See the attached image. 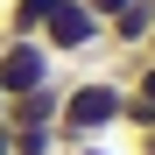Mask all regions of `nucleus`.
<instances>
[{
  "mask_svg": "<svg viewBox=\"0 0 155 155\" xmlns=\"http://www.w3.org/2000/svg\"><path fill=\"white\" fill-rule=\"evenodd\" d=\"M106 134H120V78H113V71H78V78H64V106H57V148L106 141Z\"/></svg>",
  "mask_w": 155,
  "mask_h": 155,
  "instance_id": "nucleus-1",
  "label": "nucleus"
},
{
  "mask_svg": "<svg viewBox=\"0 0 155 155\" xmlns=\"http://www.w3.org/2000/svg\"><path fill=\"white\" fill-rule=\"evenodd\" d=\"M57 64H85L92 49H106V21H99L85 0H57L49 7V21H42V35H35Z\"/></svg>",
  "mask_w": 155,
  "mask_h": 155,
  "instance_id": "nucleus-2",
  "label": "nucleus"
},
{
  "mask_svg": "<svg viewBox=\"0 0 155 155\" xmlns=\"http://www.w3.org/2000/svg\"><path fill=\"white\" fill-rule=\"evenodd\" d=\"M49 78H64V64L49 57L35 35H0V92H7V99L49 85Z\"/></svg>",
  "mask_w": 155,
  "mask_h": 155,
  "instance_id": "nucleus-3",
  "label": "nucleus"
},
{
  "mask_svg": "<svg viewBox=\"0 0 155 155\" xmlns=\"http://www.w3.org/2000/svg\"><path fill=\"white\" fill-rule=\"evenodd\" d=\"M148 28H155V0H127V7L106 21V49H113V57H141Z\"/></svg>",
  "mask_w": 155,
  "mask_h": 155,
  "instance_id": "nucleus-4",
  "label": "nucleus"
},
{
  "mask_svg": "<svg viewBox=\"0 0 155 155\" xmlns=\"http://www.w3.org/2000/svg\"><path fill=\"white\" fill-rule=\"evenodd\" d=\"M57 106H64V78H49V85L7 99V127H57Z\"/></svg>",
  "mask_w": 155,
  "mask_h": 155,
  "instance_id": "nucleus-5",
  "label": "nucleus"
},
{
  "mask_svg": "<svg viewBox=\"0 0 155 155\" xmlns=\"http://www.w3.org/2000/svg\"><path fill=\"white\" fill-rule=\"evenodd\" d=\"M49 7H57V0H7V7H0V35H42Z\"/></svg>",
  "mask_w": 155,
  "mask_h": 155,
  "instance_id": "nucleus-6",
  "label": "nucleus"
},
{
  "mask_svg": "<svg viewBox=\"0 0 155 155\" xmlns=\"http://www.w3.org/2000/svg\"><path fill=\"white\" fill-rule=\"evenodd\" d=\"M113 78H120L134 99H148V106H155V57H120V71H113Z\"/></svg>",
  "mask_w": 155,
  "mask_h": 155,
  "instance_id": "nucleus-7",
  "label": "nucleus"
},
{
  "mask_svg": "<svg viewBox=\"0 0 155 155\" xmlns=\"http://www.w3.org/2000/svg\"><path fill=\"white\" fill-rule=\"evenodd\" d=\"M7 148L14 155H64L57 148V127H7Z\"/></svg>",
  "mask_w": 155,
  "mask_h": 155,
  "instance_id": "nucleus-8",
  "label": "nucleus"
},
{
  "mask_svg": "<svg viewBox=\"0 0 155 155\" xmlns=\"http://www.w3.org/2000/svg\"><path fill=\"white\" fill-rule=\"evenodd\" d=\"M85 7H92V14H99V21H113V14H120V7H127V0H85Z\"/></svg>",
  "mask_w": 155,
  "mask_h": 155,
  "instance_id": "nucleus-9",
  "label": "nucleus"
},
{
  "mask_svg": "<svg viewBox=\"0 0 155 155\" xmlns=\"http://www.w3.org/2000/svg\"><path fill=\"white\" fill-rule=\"evenodd\" d=\"M64 155H113L106 141H78V148H64Z\"/></svg>",
  "mask_w": 155,
  "mask_h": 155,
  "instance_id": "nucleus-10",
  "label": "nucleus"
},
{
  "mask_svg": "<svg viewBox=\"0 0 155 155\" xmlns=\"http://www.w3.org/2000/svg\"><path fill=\"white\" fill-rule=\"evenodd\" d=\"M134 155H155V134H134Z\"/></svg>",
  "mask_w": 155,
  "mask_h": 155,
  "instance_id": "nucleus-11",
  "label": "nucleus"
},
{
  "mask_svg": "<svg viewBox=\"0 0 155 155\" xmlns=\"http://www.w3.org/2000/svg\"><path fill=\"white\" fill-rule=\"evenodd\" d=\"M141 57H155V28H148V42H141Z\"/></svg>",
  "mask_w": 155,
  "mask_h": 155,
  "instance_id": "nucleus-12",
  "label": "nucleus"
},
{
  "mask_svg": "<svg viewBox=\"0 0 155 155\" xmlns=\"http://www.w3.org/2000/svg\"><path fill=\"white\" fill-rule=\"evenodd\" d=\"M0 127H7V92H0Z\"/></svg>",
  "mask_w": 155,
  "mask_h": 155,
  "instance_id": "nucleus-13",
  "label": "nucleus"
},
{
  "mask_svg": "<svg viewBox=\"0 0 155 155\" xmlns=\"http://www.w3.org/2000/svg\"><path fill=\"white\" fill-rule=\"evenodd\" d=\"M0 155H14V148H7V127H0Z\"/></svg>",
  "mask_w": 155,
  "mask_h": 155,
  "instance_id": "nucleus-14",
  "label": "nucleus"
}]
</instances>
